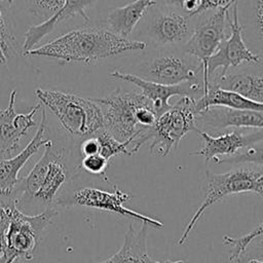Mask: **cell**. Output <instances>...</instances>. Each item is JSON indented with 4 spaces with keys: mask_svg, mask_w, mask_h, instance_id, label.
<instances>
[{
    "mask_svg": "<svg viewBox=\"0 0 263 263\" xmlns=\"http://www.w3.org/2000/svg\"><path fill=\"white\" fill-rule=\"evenodd\" d=\"M44 152L29 174L20 179L15 205L25 214L36 215L55 205L65 186L81 168L78 144L64 146L48 140Z\"/></svg>",
    "mask_w": 263,
    "mask_h": 263,
    "instance_id": "cell-1",
    "label": "cell"
},
{
    "mask_svg": "<svg viewBox=\"0 0 263 263\" xmlns=\"http://www.w3.org/2000/svg\"><path fill=\"white\" fill-rule=\"evenodd\" d=\"M146 47V42L122 38L109 29L87 27L72 30L23 54L53 58L66 62L91 63L130 50H144Z\"/></svg>",
    "mask_w": 263,
    "mask_h": 263,
    "instance_id": "cell-2",
    "label": "cell"
},
{
    "mask_svg": "<svg viewBox=\"0 0 263 263\" xmlns=\"http://www.w3.org/2000/svg\"><path fill=\"white\" fill-rule=\"evenodd\" d=\"M92 99L102 109L104 128L120 142L134 141V148L157 118L152 102L141 91L117 88L107 97Z\"/></svg>",
    "mask_w": 263,
    "mask_h": 263,
    "instance_id": "cell-3",
    "label": "cell"
},
{
    "mask_svg": "<svg viewBox=\"0 0 263 263\" xmlns=\"http://www.w3.org/2000/svg\"><path fill=\"white\" fill-rule=\"evenodd\" d=\"M35 95L57 117L66 134L78 144L104 128L102 109L92 98L43 88H37Z\"/></svg>",
    "mask_w": 263,
    "mask_h": 263,
    "instance_id": "cell-4",
    "label": "cell"
},
{
    "mask_svg": "<svg viewBox=\"0 0 263 263\" xmlns=\"http://www.w3.org/2000/svg\"><path fill=\"white\" fill-rule=\"evenodd\" d=\"M11 212V221L5 235V245L0 253V263L32 260L38 250L41 235L58 214L55 205L36 215L25 214L15 203L7 204Z\"/></svg>",
    "mask_w": 263,
    "mask_h": 263,
    "instance_id": "cell-5",
    "label": "cell"
},
{
    "mask_svg": "<svg viewBox=\"0 0 263 263\" xmlns=\"http://www.w3.org/2000/svg\"><path fill=\"white\" fill-rule=\"evenodd\" d=\"M262 174L263 170H259L255 164H242V166L223 174H216L206 170L204 198L190 218L178 240V245L182 246L186 243L191 231L196 227L204 212L214 203L221 201L224 197L231 194L255 192L256 182Z\"/></svg>",
    "mask_w": 263,
    "mask_h": 263,
    "instance_id": "cell-6",
    "label": "cell"
},
{
    "mask_svg": "<svg viewBox=\"0 0 263 263\" xmlns=\"http://www.w3.org/2000/svg\"><path fill=\"white\" fill-rule=\"evenodd\" d=\"M137 76L166 85L180 84L187 81L202 83L201 63L186 54L182 48H160L146 59L138 68ZM203 85V84H202Z\"/></svg>",
    "mask_w": 263,
    "mask_h": 263,
    "instance_id": "cell-7",
    "label": "cell"
},
{
    "mask_svg": "<svg viewBox=\"0 0 263 263\" xmlns=\"http://www.w3.org/2000/svg\"><path fill=\"white\" fill-rule=\"evenodd\" d=\"M195 101L191 97H181L175 105L156 118L149 128L151 153L167 156L188 133L197 132Z\"/></svg>",
    "mask_w": 263,
    "mask_h": 263,
    "instance_id": "cell-8",
    "label": "cell"
},
{
    "mask_svg": "<svg viewBox=\"0 0 263 263\" xmlns=\"http://www.w3.org/2000/svg\"><path fill=\"white\" fill-rule=\"evenodd\" d=\"M144 35L157 47H179L187 42L196 23L187 12L160 4L150 7L145 13Z\"/></svg>",
    "mask_w": 263,
    "mask_h": 263,
    "instance_id": "cell-9",
    "label": "cell"
},
{
    "mask_svg": "<svg viewBox=\"0 0 263 263\" xmlns=\"http://www.w3.org/2000/svg\"><path fill=\"white\" fill-rule=\"evenodd\" d=\"M130 198V193L119 189L115 185L113 186V191H105L95 187H82L70 193H60L55 199V204L62 206L81 205L85 208L107 211L125 218L139 220L141 223H146L150 227L156 229L164 227L160 221L125 208L123 205L124 202L128 201Z\"/></svg>",
    "mask_w": 263,
    "mask_h": 263,
    "instance_id": "cell-10",
    "label": "cell"
},
{
    "mask_svg": "<svg viewBox=\"0 0 263 263\" xmlns=\"http://www.w3.org/2000/svg\"><path fill=\"white\" fill-rule=\"evenodd\" d=\"M232 5L218 8L202 23H196L192 35L182 46V50L202 65L203 95L209 88L208 59L216 52L221 42L230 34V8Z\"/></svg>",
    "mask_w": 263,
    "mask_h": 263,
    "instance_id": "cell-11",
    "label": "cell"
},
{
    "mask_svg": "<svg viewBox=\"0 0 263 263\" xmlns=\"http://www.w3.org/2000/svg\"><path fill=\"white\" fill-rule=\"evenodd\" d=\"M238 0L232 6V13L230 14V34L224 39L216 52L208 59V76L209 82L215 72L221 68L219 75H224L230 68H235L242 63H261L263 59L253 52L247 45L242 38L243 27L239 22L238 15Z\"/></svg>",
    "mask_w": 263,
    "mask_h": 263,
    "instance_id": "cell-12",
    "label": "cell"
},
{
    "mask_svg": "<svg viewBox=\"0 0 263 263\" xmlns=\"http://www.w3.org/2000/svg\"><path fill=\"white\" fill-rule=\"evenodd\" d=\"M46 127L47 113L46 108L42 105L41 121L35 136L16 155L0 160V202L2 204L7 205L15 203V189L20 181L18 173L27 161L48 142L49 139L44 138Z\"/></svg>",
    "mask_w": 263,
    "mask_h": 263,
    "instance_id": "cell-13",
    "label": "cell"
},
{
    "mask_svg": "<svg viewBox=\"0 0 263 263\" xmlns=\"http://www.w3.org/2000/svg\"><path fill=\"white\" fill-rule=\"evenodd\" d=\"M110 77L133 83L139 87L141 92L152 102L153 109L157 117L172 107L168 101L174 96L191 97L194 100H198L203 96V85L201 82L196 81H187L180 84L166 85L148 81L135 74L122 73L120 71L111 72Z\"/></svg>",
    "mask_w": 263,
    "mask_h": 263,
    "instance_id": "cell-14",
    "label": "cell"
},
{
    "mask_svg": "<svg viewBox=\"0 0 263 263\" xmlns=\"http://www.w3.org/2000/svg\"><path fill=\"white\" fill-rule=\"evenodd\" d=\"M15 98L16 89H12L8 106L5 109H0V160L13 156L20 148L22 139L36 125L34 117L42 106L41 103H38L29 112L17 113L14 108Z\"/></svg>",
    "mask_w": 263,
    "mask_h": 263,
    "instance_id": "cell-15",
    "label": "cell"
},
{
    "mask_svg": "<svg viewBox=\"0 0 263 263\" xmlns=\"http://www.w3.org/2000/svg\"><path fill=\"white\" fill-rule=\"evenodd\" d=\"M196 133L203 140V146L190 155L202 156L205 162L214 160L217 163L220 158L232 156L240 150L263 141V129L261 128H234L230 133L216 137L204 130Z\"/></svg>",
    "mask_w": 263,
    "mask_h": 263,
    "instance_id": "cell-16",
    "label": "cell"
},
{
    "mask_svg": "<svg viewBox=\"0 0 263 263\" xmlns=\"http://www.w3.org/2000/svg\"><path fill=\"white\" fill-rule=\"evenodd\" d=\"M210 84L263 104V62L246 63L228 69L224 75H213Z\"/></svg>",
    "mask_w": 263,
    "mask_h": 263,
    "instance_id": "cell-17",
    "label": "cell"
},
{
    "mask_svg": "<svg viewBox=\"0 0 263 263\" xmlns=\"http://www.w3.org/2000/svg\"><path fill=\"white\" fill-rule=\"evenodd\" d=\"M195 123L197 130L204 132L230 127L263 129V112L211 106L196 114Z\"/></svg>",
    "mask_w": 263,
    "mask_h": 263,
    "instance_id": "cell-18",
    "label": "cell"
},
{
    "mask_svg": "<svg viewBox=\"0 0 263 263\" xmlns=\"http://www.w3.org/2000/svg\"><path fill=\"white\" fill-rule=\"evenodd\" d=\"M97 0H66L64 6L50 15L43 23L31 26L25 33V40L23 44V52L31 50L39 43L45 36H47L61 22L66 21L76 14L80 15L85 22L89 18L86 14L87 7H90Z\"/></svg>",
    "mask_w": 263,
    "mask_h": 263,
    "instance_id": "cell-19",
    "label": "cell"
},
{
    "mask_svg": "<svg viewBox=\"0 0 263 263\" xmlns=\"http://www.w3.org/2000/svg\"><path fill=\"white\" fill-rule=\"evenodd\" d=\"M149 225L142 223L136 230L133 224L129 225L124 234L120 249L106 260L95 263H164L152 259L147 251V234Z\"/></svg>",
    "mask_w": 263,
    "mask_h": 263,
    "instance_id": "cell-20",
    "label": "cell"
},
{
    "mask_svg": "<svg viewBox=\"0 0 263 263\" xmlns=\"http://www.w3.org/2000/svg\"><path fill=\"white\" fill-rule=\"evenodd\" d=\"M156 4L154 0H135L124 6L113 8L107 15L108 29L122 38H129L147 10Z\"/></svg>",
    "mask_w": 263,
    "mask_h": 263,
    "instance_id": "cell-21",
    "label": "cell"
},
{
    "mask_svg": "<svg viewBox=\"0 0 263 263\" xmlns=\"http://www.w3.org/2000/svg\"><path fill=\"white\" fill-rule=\"evenodd\" d=\"M211 106H223L239 110H254L263 112V104L254 102L236 92L222 89L216 85L210 84L208 91L195 101L196 112Z\"/></svg>",
    "mask_w": 263,
    "mask_h": 263,
    "instance_id": "cell-22",
    "label": "cell"
},
{
    "mask_svg": "<svg viewBox=\"0 0 263 263\" xmlns=\"http://www.w3.org/2000/svg\"><path fill=\"white\" fill-rule=\"evenodd\" d=\"M100 145L99 154L110 161L111 158L117 155H132L134 154V141L120 142L115 139L108 130L102 128L93 134Z\"/></svg>",
    "mask_w": 263,
    "mask_h": 263,
    "instance_id": "cell-23",
    "label": "cell"
},
{
    "mask_svg": "<svg viewBox=\"0 0 263 263\" xmlns=\"http://www.w3.org/2000/svg\"><path fill=\"white\" fill-rule=\"evenodd\" d=\"M245 6L248 25H242L243 30L252 32L263 51V0H246Z\"/></svg>",
    "mask_w": 263,
    "mask_h": 263,
    "instance_id": "cell-24",
    "label": "cell"
},
{
    "mask_svg": "<svg viewBox=\"0 0 263 263\" xmlns=\"http://www.w3.org/2000/svg\"><path fill=\"white\" fill-rule=\"evenodd\" d=\"M217 163L263 165V141L257 142L232 156L220 158Z\"/></svg>",
    "mask_w": 263,
    "mask_h": 263,
    "instance_id": "cell-25",
    "label": "cell"
},
{
    "mask_svg": "<svg viewBox=\"0 0 263 263\" xmlns=\"http://www.w3.org/2000/svg\"><path fill=\"white\" fill-rule=\"evenodd\" d=\"M261 234H263V223L256 226L252 231H250L249 233H247V234H245L240 237H233V236H230V235L223 236L224 246L231 247L230 258H229L230 261L235 262V260L238 258V256L243 251L246 246L250 242V240L252 238H254L255 236H258V235H261Z\"/></svg>",
    "mask_w": 263,
    "mask_h": 263,
    "instance_id": "cell-26",
    "label": "cell"
},
{
    "mask_svg": "<svg viewBox=\"0 0 263 263\" xmlns=\"http://www.w3.org/2000/svg\"><path fill=\"white\" fill-rule=\"evenodd\" d=\"M109 163H110V161L100 154L83 156V157H81V160H80V165L83 171H85L86 173H88L92 176L102 177L107 182H109V181H108V178L106 175V170H107Z\"/></svg>",
    "mask_w": 263,
    "mask_h": 263,
    "instance_id": "cell-27",
    "label": "cell"
},
{
    "mask_svg": "<svg viewBox=\"0 0 263 263\" xmlns=\"http://www.w3.org/2000/svg\"><path fill=\"white\" fill-rule=\"evenodd\" d=\"M251 259L263 261V234L252 238L240 253L238 258L235 260V262L246 263Z\"/></svg>",
    "mask_w": 263,
    "mask_h": 263,
    "instance_id": "cell-28",
    "label": "cell"
},
{
    "mask_svg": "<svg viewBox=\"0 0 263 263\" xmlns=\"http://www.w3.org/2000/svg\"><path fill=\"white\" fill-rule=\"evenodd\" d=\"M3 0H0V2ZM12 0H9L11 2ZM13 41L12 35L8 32L7 23L2 14V10L0 8V65H4L7 62L8 51L10 42Z\"/></svg>",
    "mask_w": 263,
    "mask_h": 263,
    "instance_id": "cell-29",
    "label": "cell"
},
{
    "mask_svg": "<svg viewBox=\"0 0 263 263\" xmlns=\"http://www.w3.org/2000/svg\"><path fill=\"white\" fill-rule=\"evenodd\" d=\"M198 8L192 13L191 16H199L206 11H214L218 8L232 5L236 0H199Z\"/></svg>",
    "mask_w": 263,
    "mask_h": 263,
    "instance_id": "cell-30",
    "label": "cell"
},
{
    "mask_svg": "<svg viewBox=\"0 0 263 263\" xmlns=\"http://www.w3.org/2000/svg\"><path fill=\"white\" fill-rule=\"evenodd\" d=\"M11 221V212L9 205L0 202V253L5 245V235Z\"/></svg>",
    "mask_w": 263,
    "mask_h": 263,
    "instance_id": "cell-31",
    "label": "cell"
},
{
    "mask_svg": "<svg viewBox=\"0 0 263 263\" xmlns=\"http://www.w3.org/2000/svg\"><path fill=\"white\" fill-rule=\"evenodd\" d=\"M66 0H34L35 6L43 12H49L51 15L59 11L65 4Z\"/></svg>",
    "mask_w": 263,
    "mask_h": 263,
    "instance_id": "cell-32",
    "label": "cell"
},
{
    "mask_svg": "<svg viewBox=\"0 0 263 263\" xmlns=\"http://www.w3.org/2000/svg\"><path fill=\"white\" fill-rule=\"evenodd\" d=\"M156 1L157 4L160 5H164V6H170V7H174L180 10H183V6H184V1L185 0H154Z\"/></svg>",
    "mask_w": 263,
    "mask_h": 263,
    "instance_id": "cell-33",
    "label": "cell"
},
{
    "mask_svg": "<svg viewBox=\"0 0 263 263\" xmlns=\"http://www.w3.org/2000/svg\"><path fill=\"white\" fill-rule=\"evenodd\" d=\"M255 193L263 196V174L258 178L256 182V190Z\"/></svg>",
    "mask_w": 263,
    "mask_h": 263,
    "instance_id": "cell-34",
    "label": "cell"
},
{
    "mask_svg": "<svg viewBox=\"0 0 263 263\" xmlns=\"http://www.w3.org/2000/svg\"><path fill=\"white\" fill-rule=\"evenodd\" d=\"M246 263H263V261H260V260H256V259H251V260L247 261Z\"/></svg>",
    "mask_w": 263,
    "mask_h": 263,
    "instance_id": "cell-35",
    "label": "cell"
},
{
    "mask_svg": "<svg viewBox=\"0 0 263 263\" xmlns=\"http://www.w3.org/2000/svg\"><path fill=\"white\" fill-rule=\"evenodd\" d=\"M164 263H184V261H183V260H177V261H171V260H168V261H165Z\"/></svg>",
    "mask_w": 263,
    "mask_h": 263,
    "instance_id": "cell-36",
    "label": "cell"
}]
</instances>
